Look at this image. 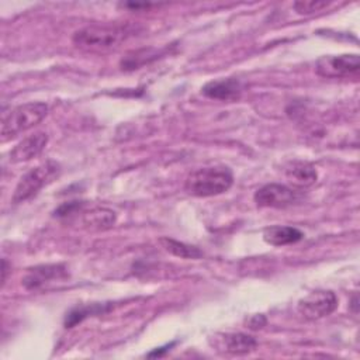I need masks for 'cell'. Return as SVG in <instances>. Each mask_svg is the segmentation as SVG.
Instances as JSON below:
<instances>
[{"label": "cell", "instance_id": "8fae6325", "mask_svg": "<svg viewBox=\"0 0 360 360\" xmlns=\"http://www.w3.org/2000/svg\"><path fill=\"white\" fill-rule=\"evenodd\" d=\"M219 336L221 338H218L217 340L218 347L231 354H238V356L248 354L253 352L257 346V340L248 333L232 332V333H222Z\"/></svg>", "mask_w": 360, "mask_h": 360}, {"label": "cell", "instance_id": "5bb4252c", "mask_svg": "<svg viewBox=\"0 0 360 360\" xmlns=\"http://www.w3.org/2000/svg\"><path fill=\"white\" fill-rule=\"evenodd\" d=\"M285 177L294 187L307 188L316 181L318 172L308 162H292L285 169Z\"/></svg>", "mask_w": 360, "mask_h": 360}, {"label": "cell", "instance_id": "7402d4cb", "mask_svg": "<svg viewBox=\"0 0 360 360\" xmlns=\"http://www.w3.org/2000/svg\"><path fill=\"white\" fill-rule=\"evenodd\" d=\"M6 274H7V262L6 259L1 260V285H4L6 283Z\"/></svg>", "mask_w": 360, "mask_h": 360}, {"label": "cell", "instance_id": "5b68a950", "mask_svg": "<svg viewBox=\"0 0 360 360\" xmlns=\"http://www.w3.org/2000/svg\"><path fill=\"white\" fill-rule=\"evenodd\" d=\"M360 69V59L357 53L325 55L316 60L315 70L319 76L326 79H342L356 76Z\"/></svg>", "mask_w": 360, "mask_h": 360}, {"label": "cell", "instance_id": "ffe728a7", "mask_svg": "<svg viewBox=\"0 0 360 360\" xmlns=\"http://www.w3.org/2000/svg\"><path fill=\"white\" fill-rule=\"evenodd\" d=\"M266 322H267L266 316L262 315V314H257V315H253V316L248 321V326H249L250 329H262V328L266 325Z\"/></svg>", "mask_w": 360, "mask_h": 360}, {"label": "cell", "instance_id": "ba28073f", "mask_svg": "<svg viewBox=\"0 0 360 360\" xmlns=\"http://www.w3.org/2000/svg\"><path fill=\"white\" fill-rule=\"evenodd\" d=\"M69 276L63 264H39L30 267L22 277V285L27 290H39L49 283L66 280Z\"/></svg>", "mask_w": 360, "mask_h": 360}, {"label": "cell", "instance_id": "30bf717a", "mask_svg": "<svg viewBox=\"0 0 360 360\" xmlns=\"http://www.w3.org/2000/svg\"><path fill=\"white\" fill-rule=\"evenodd\" d=\"M48 143V134L45 131H37L22 141H20L10 150V160L13 163H21L37 158Z\"/></svg>", "mask_w": 360, "mask_h": 360}, {"label": "cell", "instance_id": "d6986e66", "mask_svg": "<svg viewBox=\"0 0 360 360\" xmlns=\"http://www.w3.org/2000/svg\"><path fill=\"white\" fill-rule=\"evenodd\" d=\"M84 207H86V202H84V201H69V202H63V204H60V205L53 211V215H55L56 218H72V217H76L77 214H80Z\"/></svg>", "mask_w": 360, "mask_h": 360}, {"label": "cell", "instance_id": "9c48e42d", "mask_svg": "<svg viewBox=\"0 0 360 360\" xmlns=\"http://www.w3.org/2000/svg\"><path fill=\"white\" fill-rule=\"evenodd\" d=\"M242 91H243V84L236 77L211 80L201 87V93L205 97L212 100H219V101L238 100Z\"/></svg>", "mask_w": 360, "mask_h": 360}, {"label": "cell", "instance_id": "52a82bcc", "mask_svg": "<svg viewBox=\"0 0 360 360\" xmlns=\"http://www.w3.org/2000/svg\"><path fill=\"white\" fill-rule=\"evenodd\" d=\"M300 195L288 186L269 183L256 190L253 200L257 207L263 208H285L298 201Z\"/></svg>", "mask_w": 360, "mask_h": 360}, {"label": "cell", "instance_id": "8992f818", "mask_svg": "<svg viewBox=\"0 0 360 360\" xmlns=\"http://www.w3.org/2000/svg\"><path fill=\"white\" fill-rule=\"evenodd\" d=\"M338 307V297L330 290H316L298 301V314L307 321L330 315Z\"/></svg>", "mask_w": 360, "mask_h": 360}, {"label": "cell", "instance_id": "6da1fadb", "mask_svg": "<svg viewBox=\"0 0 360 360\" xmlns=\"http://www.w3.org/2000/svg\"><path fill=\"white\" fill-rule=\"evenodd\" d=\"M134 34L129 24H91L75 31L72 41L86 52H108L118 48Z\"/></svg>", "mask_w": 360, "mask_h": 360}, {"label": "cell", "instance_id": "3957f363", "mask_svg": "<svg viewBox=\"0 0 360 360\" xmlns=\"http://www.w3.org/2000/svg\"><path fill=\"white\" fill-rule=\"evenodd\" d=\"M48 110V104L42 101L24 103L10 110L1 121V142H7L34 128L46 117Z\"/></svg>", "mask_w": 360, "mask_h": 360}, {"label": "cell", "instance_id": "7a4b0ae2", "mask_svg": "<svg viewBox=\"0 0 360 360\" xmlns=\"http://www.w3.org/2000/svg\"><path fill=\"white\" fill-rule=\"evenodd\" d=\"M233 184L232 170L226 166H205L188 173L184 190L194 197H212L228 191Z\"/></svg>", "mask_w": 360, "mask_h": 360}, {"label": "cell", "instance_id": "277c9868", "mask_svg": "<svg viewBox=\"0 0 360 360\" xmlns=\"http://www.w3.org/2000/svg\"><path fill=\"white\" fill-rule=\"evenodd\" d=\"M60 174V165L55 160H45L44 163L28 170L17 183L13 193V202L20 204L34 197L42 187L52 183Z\"/></svg>", "mask_w": 360, "mask_h": 360}, {"label": "cell", "instance_id": "ac0fdd59", "mask_svg": "<svg viewBox=\"0 0 360 360\" xmlns=\"http://www.w3.org/2000/svg\"><path fill=\"white\" fill-rule=\"evenodd\" d=\"M330 3L325 0H300L292 4L294 10L301 15H309L326 8Z\"/></svg>", "mask_w": 360, "mask_h": 360}, {"label": "cell", "instance_id": "e0dca14e", "mask_svg": "<svg viewBox=\"0 0 360 360\" xmlns=\"http://www.w3.org/2000/svg\"><path fill=\"white\" fill-rule=\"evenodd\" d=\"M160 243L167 252L181 259H198L202 256V252L198 248L187 245L184 242H179L172 238H160Z\"/></svg>", "mask_w": 360, "mask_h": 360}, {"label": "cell", "instance_id": "44dd1931", "mask_svg": "<svg viewBox=\"0 0 360 360\" xmlns=\"http://www.w3.org/2000/svg\"><path fill=\"white\" fill-rule=\"evenodd\" d=\"M174 346V342H172V343H169V345H166V346H163V347H158V349H155L153 352H150V353H148V357H160V356H163L166 352H169L170 350V347H173Z\"/></svg>", "mask_w": 360, "mask_h": 360}, {"label": "cell", "instance_id": "4fadbf2b", "mask_svg": "<svg viewBox=\"0 0 360 360\" xmlns=\"http://www.w3.org/2000/svg\"><path fill=\"white\" fill-rule=\"evenodd\" d=\"M80 218H82V224L86 228L96 229V231L107 229L112 226L117 221L115 212L104 207H91L89 210H86L84 207L83 211L80 212Z\"/></svg>", "mask_w": 360, "mask_h": 360}, {"label": "cell", "instance_id": "7c38bea8", "mask_svg": "<svg viewBox=\"0 0 360 360\" xmlns=\"http://www.w3.org/2000/svg\"><path fill=\"white\" fill-rule=\"evenodd\" d=\"M304 238L302 231L287 225H271L264 228L263 239L271 246H285L297 243Z\"/></svg>", "mask_w": 360, "mask_h": 360}, {"label": "cell", "instance_id": "9a60e30c", "mask_svg": "<svg viewBox=\"0 0 360 360\" xmlns=\"http://www.w3.org/2000/svg\"><path fill=\"white\" fill-rule=\"evenodd\" d=\"M112 308L111 302H103V304H90V305H84V307H76L73 308L69 314H66L65 318V326L66 328H72L77 323H80L83 319H86L87 316H93V315H101L108 312Z\"/></svg>", "mask_w": 360, "mask_h": 360}, {"label": "cell", "instance_id": "2e32d148", "mask_svg": "<svg viewBox=\"0 0 360 360\" xmlns=\"http://www.w3.org/2000/svg\"><path fill=\"white\" fill-rule=\"evenodd\" d=\"M160 55V51L156 48H142V49H136L129 52L125 58L121 59L120 66L122 70H134L138 69L142 65H146L155 59H158Z\"/></svg>", "mask_w": 360, "mask_h": 360}]
</instances>
